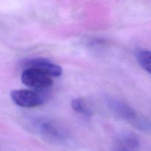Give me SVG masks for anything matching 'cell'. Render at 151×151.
Here are the masks:
<instances>
[{
	"label": "cell",
	"mask_w": 151,
	"mask_h": 151,
	"mask_svg": "<svg viewBox=\"0 0 151 151\" xmlns=\"http://www.w3.org/2000/svg\"><path fill=\"white\" fill-rule=\"evenodd\" d=\"M109 105L112 111L121 117L128 119H132L137 117L135 111L125 103L117 100H111Z\"/></svg>",
	"instance_id": "5"
},
{
	"label": "cell",
	"mask_w": 151,
	"mask_h": 151,
	"mask_svg": "<svg viewBox=\"0 0 151 151\" xmlns=\"http://www.w3.org/2000/svg\"><path fill=\"white\" fill-rule=\"evenodd\" d=\"M71 106L75 111L84 116L89 117L92 114L89 106H88L86 102L82 98L73 99L71 102Z\"/></svg>",
	"instance_id": "6"
},
{
	"label": "cell",
	"mask_w": 151,
	"mask_h": 151,
	"mask_svg": "<svg viewBox=\"0 0 151 151\" xmlns=\"http://www.w3.org/2000/svg\"><path fill=\"white\" fill-rule=\"evenodd\" d=\"M25 66L26 68H35L39 69L50 75L52 78L60 77L63 73V69L59 65L41 58H37L27 60L25 63Z\"/></svg>",
	"instance_id": "3"
},
{
	"label": "cell",
	"mask_w": 151,
	"mask_h": 151,
	"mask_svg": "<svg viewBox=\"0 0 151 151\" xmlns=\"http://www.w3.org/2000/svg\"><path fill=\"white\" fill-rule=\"evenodd\" d=\"M13 103L22 108H35L42 105L46 98L38 91L28 89H16L10 92Z\"/></svg>",
	"instance_id": "2"
},
{
	"label": "cell",
	"mask_w": 151,
	"mask_h": 151,
	"mask_svg": "<svg viewBox=\"0 0 151 151\" xmlns=\"http://www.w3.org/2000/svg\"><path fill=\"white\" fill-rule=\"evenodd\" d=\"M21 80L26 86L39 91L50 88L53 84L50 75L35 68H26L22 72Z\"/></svg>",
	"instance_id": "1"
},
{
	"label": "cell",
	"mask_w": 151,
	"mask_h": 151,
	"mask_svg": "<svg viewBox=\"0 0 151 151\" xmlns=\"http://www.w3.org/2000/svg\"><path fill=\"white\" fill-rule=\"evenodd\" d=\"M137 57L142 68L151 75V51L142 50L137 53Z\"/></svg>",
	"instance_id": "7"
},
{
	"label": "cell",
	"mask_w": 151,
	"mask_h": 151,
	"mask_svg": "<svg viewBox=\"0 0 151 151\" xmlns=\"http://www.w3.org/2000/svg\"><path fill=\"white\" fill-rule=\"evenodd\" d=\"M38 130L44 137L54 141L62 140L66 137V134L58 125L48 120L38 122Z\"/></svg>",
	"instance_id": "4"
},
{
	"label": "cell",
	"mask_w": 151,
	"mask_h": 151,
	"mask_svg": "<svg viewBox=\"0 0 151 151\" xmlns=\"http://www.w3.org/2000/svg\"><path fill=\"white\" fill-rule=\"evenodd\" d=\"M117 151H127V150H124V149H120V150H117Z\"/></svg>",
	"instance_id": "8"
}]
</instances>
